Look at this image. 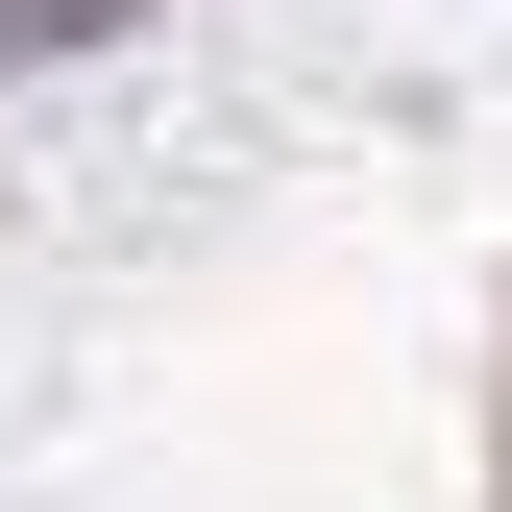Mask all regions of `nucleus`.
Listing matches in <instances>:
<instances>
[{"instance_id": "obj_1", "label": "nucleus", "mask_w": 512, "mask_h": 512, "mask_svg": "<svg viewBox=\"0 0 512 512\" xmlns=\"http://www.w3.org/2000/svg\"><path fill=\"white\" fill-rule=\"evenodd\" d=\"M0 25H98V0H0Z\"/></svg>"}]
</instances>
